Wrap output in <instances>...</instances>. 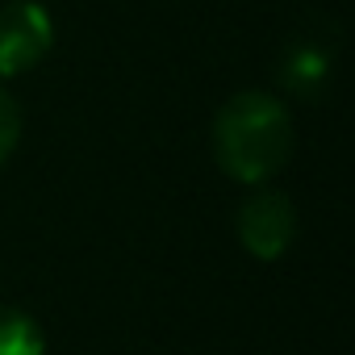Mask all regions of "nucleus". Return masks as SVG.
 <instances>
[{
	"mask_svg": "<svg viewBox=\"0 0 355 355\" xmlns=\"http://www.w3.org/2000/svg\"><path fill=\"white\" fill-rule=\"evenodd\" d=\"M293 155V113L280 96L247 88L234 92L214 117V159L230 180L255 189Z\"/></svg>",
	"mask_w": 355,
	"mask_h": 355,
	"instance_id": "1",
	"label": "nucleus"
},
{
	"mask_svg": "<svg viewBox=\"0 0 355 355\" xmlns=\"http://www.w3.org/2000/svg\"><path fill=\"white\" fill-rule=\"evenodd\" d=\"M55 46V21L38 0L0 5V80L34 71Z\"/></svg>",
	"mask_w": 355,
	"mask_h": 355,
	"instance_id": "2",
	"label": "nucleus"
},
{
	"mask_svg": "<svg viewBox=\"0 0 355 355\" xmlns=\"http://www.w3.org/2000/svg\"><path fill=\"white\" fill-rule=\"evenodd\" d=\"M297 239V209L284 193L255 184L239 205V243L255 259H280Z\"/></svg>",
	"mask_w": 355,
	"mask_h": 355,
	"instance_id": "3",
	"label": "nucleus"
},
{
	"mask_svg": "<svg viewBox=\"0 0 355 355\" xmlns=\"http://www.w3.org/2000/svg\"><path fill=\"white\" fill-rule=\"evenodd\" d=\"M330 67H334L330 46H326V42H313V38H301V42H293V46L284 51V59H280V84H284L293 96L313 101V96L330 84Z\"/></svg>",
	"mask_w": 355,
	"mask_h": 355,
	"instance_id": "4",
	"label": "nucleus"
},
{
	"mask_svg": "<svg viewBox=\"0 0 355 355\" xmlns=\"http://www.w3.org/2000/svg\"><path fill=\"white\" fill-rule=\"evenodd\" d=\"M0 355H46V334L34 313L0 305Z\"/></svg>",
	"mask_w": 355,
	"mask_h": 355,
	"instance_id": "5",
	"label": "nucleus"
},
{
	"mask_svg": "<svg viewBox=\"0 0 355 355\" xmlns=\"http://www.w3.org/2000/svg\"><path fill=\"white\" fill-rule=\"evenodd\" d=\"M17 142H21V109H17L13 92L0 84V167L9 163V155L17 150Z\"/></svg>",
	"mask_w": 355,
	"mask_h": 355,
	"instance_id": "6",
	"label": "nucleus"
}]
</instances>
